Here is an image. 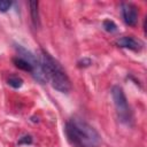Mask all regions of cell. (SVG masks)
I'll use <instances>...</instances> for the list:
<instances>
[{
  "label": "cell",
  "mask_w": 147,
  "mask_h": 147,
  "mask_svg": "<svg viewBox=\"0 0 147 147\" xmlns=\"http://www.w3.org/2000/svg\"><path fill=\"white\" fill-rule=\"evenodd\" d=\"M65 134L75 147H99L101 137L99 132L82 118L72 117L65 124Z\"/></svg>",
  "instance_id": "1"
},
{
  "label": "cell",
  "mask_w": 147,
  "mask_h": 147,
  "mask_svg": "<svg viewBox=\"0 0 147 147\" xmlns=\"http://www.w3.org/2000/svg\"><path fill=\"white\" fill-rule=\"evenodd\" d=\"M38 59L46 79L51 82L52 86L62 93H68L71 88V83L61 64L42 49L40 51Z\"/></svg>",
  "instance_id": "2"
},
{
  "label": "cell",
  "mask_w": 147,
  "mask_h": 147,
  "mask_svg": "<svg viewBox=\"0 0 147 147\" xmlns=\"http://www.w3.org/2000/svg\"><path fill=\"white\" fill-rule=\"evenodd\" d=\"M111 96H113V101H114L118 118L121 119V122L129 124L131 121V111H130L126 96L123 92V88L119 86H113Z\"/></svg>",
  "instance_id": "3"
},
{
  "label": "cell",
  "mask_w": 147,
  "mask_h": 147,
  "mask_svg": "<svg viewBox=\"0 0 147 147\" xmlns=\"http://www.w3.org/2000/svg\"><path fill=\"white\" fill-rule=\"evenodd\" d=\"M121 10H122V16L124 22L130 26H136L138 23V16H139L138 8L132 3L124 2L121 6Z\"/></svg>",
  "instance_id": "4"
},
{
  "label": "cell",
  "mask_w": 147,
  "mask_h": 147,
  "mask_svg": "<svg viewBox=\"0 0 147 147\" xmlns=\"http://www.w3.org/2000/svg\"><path fill=\"white\" fill-rule=\"evenodd\" d=\"M116 45L122 48H127V49H132L136 52H139L144 46V44L140 39H137L132 36H125V37L118 38L116 40Z\"/></svg>",
  "instance_id": "5"
},
{
  "label": "cell",
  "mask_w": 147,
  "mask_h": 147,
  "mask_svg": "<svg viewBox=\"0 0 147 147\" xmlns=\"http://www.w3.org/2000/svg\"><path fill=\"white\" fill-rule=\"evenodd\" d=\"M13 62H14V64L17 67V68H20V69H22V70H24V71H29V72H33V68H32V65L28 62V61H25L24 59H22V57H20V56H16V57H14L13 59Z\"/></svg>",
  "instance_id": "6"
},
{
  "label": "cell",
  "mask_w": 147,
  "mask_h": 147,
  "mask_svg": "<svg viewBox=\"0 0 147 147\" xmlns=\"http://www.w3.org/2000/svg\"><path fill=\"white\" fill-rule=\"evenodd\" d=\"M30 11H31V18L34 24V26L39 25V14H38V1H30Z\"/></svg>",
  "instance_id": "7"
},
{
  "label": "cell",
  "mask_w": 147,
  "mask_h": 147,
  "mask_svg": "<svg viewBox=\"0 0 147 147\" xmlns=\"http://www.w3.org/2000/svg\"><path fill=\"white\" fill-rule=\"evenodd\" d=\"M8 84L14 88H20L23 85V80L18 76H10L8 78Z\"/></svg>",
  "instance_id": "8"
},
{
  "label": "cell",
  "mask_w": 147,
  "mask_h": 147,
  "mask_svg": "<svg viewBox=\"0 0 147 147\" xmlns=\"http://www.w3.org/2000/svg\"><path fill=\"white\" fill-rule=\"evenodd\" d=\"M102 26H103V29H105L107 32H110V33L117 31V25H116L113 21H110V20H105L103 23H102Z\"/></svg>",
  "instance_id": "9"
},
{
  "label": "cell",
  "mask_w": 147,
  "mask_h": 147,
  "mask_svg": "<svg viewBox=\"0 0 147 147\" xmlns=\"http://www.w3.org/2000/svg\"><path fill=\"white\" fill-rule=\"evenodd\" d=\"M11 7V1H0V11L5 13Z\"/></svg>",
  "instance_id": "10"
},
{
  "label": "cell",
  "mask_w": 147,
  "mask_h": 147,
  "mask_svg": "<svg viewBox=\"0 0 147 147\" xmlns=\"http://www.w3.org/2000/svg\"><path fill=\"white\" fill-rule=\"evenodd\" d=\"M31 141H32V139L30 136H25L20 139V144H31Z\"/></svg>",
  "instance_id": "11"
}]
</instances>
